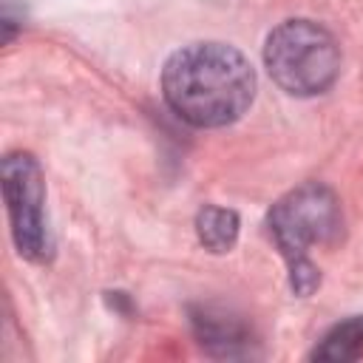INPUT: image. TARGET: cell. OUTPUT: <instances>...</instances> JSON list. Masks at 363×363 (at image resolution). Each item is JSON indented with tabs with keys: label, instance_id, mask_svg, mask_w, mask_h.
<instances>
[{
	"label": "cell",
	"instance_id": "1",
	"mask_svg": "<svg viewBox=\"0 0 363 363\" xmlns=\"http://www.w3.org/2000/svg\"><path fill=\"white\" fill-rule=\"evenodd\" d=\"M162 96L193 128H224L255 99V68L227 43H190L162 68Z\"/></svg>",
	"mask_w": 363,
	"mask_h": 363
},
{
	"label": "cell",
	"instance_id": "2",
	"mask_svg": "<svg viewBox=\"0 0 363 363\" xmlns=\"http://www.w3.org/2000/svg\"><path fill=\"white\" fill-rule=\"evenodd\" d=\"M264 65L272 82L292 96H315L335 85L340 48L335 37L312 20H284L264 43Z\"/></svg>",
	"mask_w": 363,
	"mask_h": 363
},
{
	"label": "cell",
	"instance_id": "3",
	"mask_svg": "<svg viewBox=\"0 0 363 363\" xmlns=\"http://www.w3.org/2000/svg\"><path fill=\"white\" fill-rule=\"evenodd\" d=\"M267 227L286 264L306 261L315 244L326 247L340 238V201L326 184L303 182L272 204L267 213Z\"/></svg>",
	"mask_w": 363,
	"mask_h": 363
},
{
	"label": "cell",
	"instance_id": "4",
	"mask_svg": "<svg viewBox=\"0 0 363 363\" xmlns=\"http://www.w3.org/2000/svg\"><path fill=\"white\" fill-rule=\"evenodd\" d=\"M0 179L17 252L34 264L51 261L54 235L45 213V179L40 162L26 150L6 153L0 164Z\"/></svg>",
	"mask_w": 363,
	"mask_h": 363
},
{
	"label": "cell",
	"instance_id": "5",
	"mask_svg": "<svg viewBox=\"0 0 363 363\" xmlns=\"http://www.w3.org/2000/svg\"><path fill=\"white\" fill-rule=\"evenodd\" d=\"M190 326L199 346L213 357H252L255 335L250 323L227 306L218 303H193Z\"/></svg>",
	"mask_w": 363,
	"mask_h": 363
},
{
	"label": "cell",
	"instance_id": "6",
	"mask_svg": "<svg viewBox=\"0 0 363 363\" xmlns=\"http://www.w3.org/2000/svg\"><path fill=\"white\" fill-rule=\"evenodd\" d=\"M312 360L320 363H349L363 357V315L335 323L312 349Z\"/></svg>",
	"mask_w": 363,
	"mask_h": 363
},
{
	"label": "cell",
	"instance_id": "7",
	"mask_svg": "<svg viewBox=\"0 0 363 363\" xmlns=\"http://www.w3.org/2000/svg\"><path fill=\"white\" fill-rule=\"evenodd\" d=\"M238 230H241V218L230 207L204 204L196 213V235L210 252H230L238 241Z\"/></svg>",
	"mask_w": 363,
	"mask_h": 363
},
{
	"label": "cell",
	"instance_id": "8",
	"mask_svg": "<svg viewBox=\"0 0 363 363\" xmlns=\"http://www.w3.org/2000/svg\"><path fill=\"white\" fill-rule=\"evenodd\" d=\"M108 301H111V306H116L119 312H130V306H128V295H125V292H108Z\"/></svg>",
	"mask_w": 363,
	"mask_h": 363
}]
</instances>
